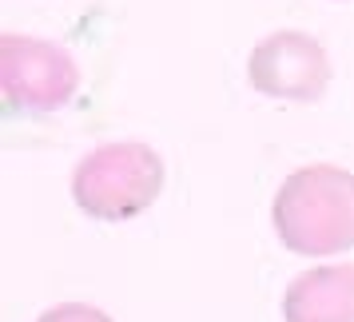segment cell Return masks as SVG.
Wrapping results in <instances>:
<instances>
[{
	"mask_svg": "<svg viewBox=\"0 0 354 322\" xmlns=\"http://www.w3.org/2000/svg\"><path fill=\"white\" fill-rule=\"evenodd\" d=\"M271 223L290 255L326 258L354 247V171L306 163L290 171L271 203Z\"/></svg>",
	"mask_w": 354,
	"mask_h": 322,
	"instance_id": "obj_1",
	"label": "cell"
},
{
	"mask_svg": "<svg viewBox=\"0 0 354 322\" xmlns=\"http://www.w3.org/2000/svg\"><path fill=\"white\" fill-rule=\"evenodd\" d=\"M163 160L147 144H104L88 151L72 171V199L100 223H124L144 215L163 195Z\"/></svg>",
	"mask_w": 354,
	"mask_h": 322,
	"instance_id": "obj_2",
	"label": "cell"
},
{
	"mask_svg": "<svg viewBox=\"0 0 354 322\" xmlns=\"http://www.w3.org/2000/svg\"><path fill=\"white\" fill-rule=\"evenodd\" d=\"M80 88V68L64 48L20 32L0 36V104L4 115L56 112Z\"/></svg>",
	"mask_w": 354,
	"mask_h": 322,
	"instance_id": "obj_3",
	"label": "cell"
},
{
	"mask_svg": "<svg viewBox=\"0 0 354 322\" xmlns=\"http://www.w3.org/2000/svg\"><path fill=\"white\" fill-rule=\"evenodd\" d=\"M247 84L267 100L315 104L330 88V56L306 32H271L247 56Z\"/></svg>",
	"mask_w": 354,
	"mask_h": 322,
	"instance_id": "obj_4",
	"label": "cell"
},
{
	"mask_svg": "<svg viewBox=\"0 0 354 322\" xmlns=\"http://www.w3.org/2000/svg\"><path fill=\"white\" fill-rule=\"evenodd\" d=\"M287 322H354V263H322L290 278L283 294Z\"/></svg>",
	"mask_w": 354,
	"mask_h": 322,
	"instance_id": "obj_5",
	"label": "cell"
},
{
	"mask_svg": "<svg viewBox=\"0 0 354 322\" xmlns=\"http://www.w3.org/2000/svg\"><path fill=\"white\" fill-rule=\"evenodd\" d=\"M36 322H115V319L108 314V310L88 306V303H56V306H48Z\"/></svg>",
	"mask_w": 354,
	"mask_h": 322,
	"instance_id": "obj_6",
	"label": "cell"
}]
</instances>
